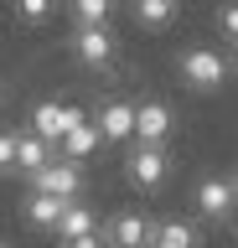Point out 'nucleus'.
I'll return each instance as SVG.
<instances>
[{
  "label": "nucleus",
  "instance_id": "f257e3e1",
  "mask_svg": "<svg viewBox=\"0 0 238 248\" xmlns=\"http://www.w3.org/2000/svg\"><path fill=\"white\" fill-rule=\"evenodd\" d=\"M176 67H181V83L197 88V93H218L228 83V57H222L218 46H187Z\"/></svg>",
  "mask_w": 238,
  "mask_h": 248
},
{
  "label": "nucleus",
  "instance_id": "dca6fc26",
  "mask_svg": "<svg viewBox=\"0 0 238 248\" xmlns=\"http://www.w3.org/2000/svg\"><path fill=\"white\" fill-rule=\"evenodd\" d=\"M67 11H73V21H78V26H109L114 0H67Z\"/></svg>",
  "mask_w": 238,
  "mask_h": 248
},
{
  "label": "nucleus",
  "instance_id": "1a4fd4ad",
  "mask_svg": "<svg viewBox=\"0 0 238 248\" xmlns=\"http://www.w3.org/2000/svg\"><path fill=\"white\" fill-rule=\"evenodd\" d=\"M94 129H98V140H109V145L135 140V104H129V98H109V104L98 108Z\"/></svg>",
  "mask_w": 238,
  "mask_h": 248
},
{
  "label": "nucleus",
  "instance_id": "4be33fe9",
  "mask_svg": "<svg viewBox=\"0 0 238 248\" xmlns=\"http://www.w3.org/2000/svg\"><path fill=\"white\" fill-rule=\"evenodd\" d=\"M233 186H238V176H233Z\"/></svg>",
  "mask_w": 238,
  "mask_h": 248
},
{
  "label": "nucleus",
  "instance_id": "6ab92c4d",
  "mask_svg": "<svg viewBox=\"0 0 238 248\" xmlns=\"http://www.w3.org/2000/svg\"><path fill=\"white\" fill-rule=\"evenodd\" d=\"M218 31H222V36H228V42L238 46V0H228V5L218 11Z\"/></svg>",
  "mask_w": 238,
  "mask_h": 248
},
{
  "label": "nucleus",
  "instance_id": "2eb2a0df",
  "mask_svg": "<svg viewBox=\"0 0 238 248\" xmlns=\"http://www.w3.org/2000/svg\"><path fill=\"white\" fill-rule=\"evenodd\" d=\"M129 11H135V26H145V31H166V26L176 21V0H135Z\"/></svg>",
  "mask_w": 238,
  "mask_h": 248
},
{
  "label": "nucleus",
  "instance_id": "20e7f679",
  "mask_svg": "<svg viewBox=\"0 0 238 248\" xmlns=\"http://www.w3.org/2000/svg\"><path fill=\"white\" fill-rule=\"evenodd\" d=\"M73 124H83V108H78V104H57V98H42V104L32 108V135H42L47 145H63V135L73 129Z\"/></svg>",
  "mask_w": 238,
  "mask_h": 248
},
{
  "label": "nucleus",
  "instance_id": "412c9836",
  "mask_svg": "<svg viewBox=\"0 0 238 248\" xmlns=\"http://www.w3.org/2000/svg\"><path fill=\"white\" fill-rule=\"evenodd\" d=\"M0 248H11V243H5V238H0Z\"/></svg>",
  "mask_w": 238,
  "mask_h": 248
},
{
  "label": "nucleus",
  "instance_id": "ddd939ff",
  "mask_svg": "<svg viewBox=\"0 0 238 248\" xmlns=\"http://www.w3.org/2000/svg\"><path fill=\"white\" fill-rule=\"evenodd\" d=\"M57 243H73V238H88V232H98V217H94V207H83V202H67V212H63V222H57Z\"/></svg>",
  "mask_w": 238,
  "mask_h": 248
},
{
  "label": "nucleus",
  "instance_id": "0eeeda50",
  "mask_svg": "<svg viewBox=\"0 0 238 248\" xmlns=\"http://www.w3.org/2000/svg\"><path fill=\"white\" fill-rule=\"evenodd\" d=\"M73 57H78L83 67L104 73V67L114 62V31L109 26H78L73 31Z\"/></svg>",
  "mask_w": 238,
  "mask_h": 248
},
{
  "label": "nucleus",
  "instance_id": "9d476101",
  "mask_svg": "<svg viewBox=\"0 0 238 248\" xmlns=\"http://www.w3.org/2000/svg\"><path fill=\"white\" fill-rule=\"evenodd\" d=\"M150 248H202V238H197L191 222L166 217V222H150Z\"/></svg>",
  "mask_w": 238,
  "mask_h": 248
},
{
  "label": "nucleus",
  "instance_id": "a211bd4d",
  "mask_svg": "<svg viewBox=\"0 0 238 248\" xmlns=\"http://www.w3.org/2000/svg\"><path fill=\"white\" fill-rule=\"evenodd\" d=\"M0 176H16V129H0Z\"/></svg>",
  "mask_w": 238,
  "mask_h": 248
},
{
  "label": "nucleus",
  "instance_id": "423d86ee",
  "mask_svg": "<svg viewBox=\"0 0 238 248\" xmlns=\"http://www.w3.org/2000/svg\"><path fill=\"white\" fill-rule=\"evenodd\" d=\"M233 207H238V186L228 181V176H202V181H197V212H202L207 222L233 217Z\"/></svg>",
  "mask_w": 238,
  "mask_h": 248
},
{
  "label": "nucleus",
  "instance_id": "7ed1b4c3",
  "mask_svg": "<svg viewBox=\"0 0 238 248\" xmlns=\"http://www.w3.org/2000/svg\"><path fill=\"white\" fill-rule=\"evenodd\" d=\"M32 191H47V197H63V202H83V166L78 160H63V155H52L42 170L26 176Z\"/></svg>",
  "mask_w": 238,
  "mask_h": 248
},
{
  "label": "nucleus",
  "instance_id": "4468645a",
  "mask_svg": "<svg viewBox=\"0 0 238 248\" xmlns=\"http://www.w3.org/2000/svg\"><path fill=\"white\" fill-rule=\"evenodd\" d=\"M98 145H104V140H98L94 119H83V124H73V129L63 135V160H78V166H83V160H88Z\"/></svg>",
  "mask_w": 238,
  "mask_h": 248
},
{
  "label": "nucleus",
  "instance_id": "f03ea898",
  "mask_svg": "<svg viewBox=\"0 0 238 248\" xmlns=\"http://www.w3.org/2000/svg\"><path fill=\"white\" fill-rule=\"evenodd\" d=\"M166 176H171V155H166V145H129V155H125V181L129 186L156 191V186H166Z\"/></svg>",
  "mask_w": 238,
  "mask_h": 248
},
{
  "label": "nucleus",
  "instance_id": "f3484780",
  "mask_svg": "<svg viewBox=\"0 0 238 248\" xmlns=\"http://www.w3.org/2000/svg\"><path fill=\"white\" fill-rule=\"evenodd\" d=\"M11 5H16L21 26H42V21H52V11H57V0H11Z\"/></svg>",
  "mask_w": 238,
  "mask_h": 248
},
{
  "label": "nucleus",
  "instance_id": "9b49d317",
  "mask_svg": "<svg viewBox=\"0 0 238 248\" xmlns=\"http://www.w3.org/2000/svg\"><path fill=\"white\" fill-rule=\"evenodd\" d=\"M63 212H67L63 197H47V191H32V197H26V222H32L36 232H52L63 222Z\"/></svg>",
  "mask_w": 238,
  "mask_h": 248
},
{
  "label": "nucleus",
  "instance_id": "6e6552de",
  "mask_svg": "<svg viewBox=\"0 0 238 248\" xmlns=\"http://www.w3.org/2000/svg\"><path fill=\"white\" fill-rule=\"evenodd\" d=\"M104 248H150V217L145 212H114L104 228Z\"/></svg>",
  "mask_w": 238,
  "mask_h": 248
},
{
  "label": "nucleus",
  "instance_id": "f8f14e48",
  "mask_svg": "<svg viewBox=\"0 0 238 248\" xmlns=\"http://www.w3.org/2000/svg\"><path fill=\"white\" fill-rule=\"evenodd\" d=\"M52 160V145L42 135H32V129H16V170L21 176H32V170H42Z\"/></svg>",
  "mask_w": 238,
  "mask_h": 248
},
{
  "label": "nucleus",
  "instance_id": "aec40b11",
  "mask_svg": "<svg viewBox=\"0 0 238 248\" xmlns=\"http://www.w3.org/2000/svg\"><path fill=\"white\" fill-rule=\"evenodd\" d=\"M63 248H104V238H98V232H88V238H73V243H63Z\"/></svg>",
  "mask_w": 238,
  "mask_h": 248
},
{
  "label": "nucleus",
  "instance_id": "39448f33",
  "mask_svg": "<svg viewBox=\"0 0 238 248\" xmlns=\"http://www.w3.org/2000/svg\"><path fill=\"white\" fill-rule=\"evenodd\" d=\"M176 129V114L160 98H145V104H135V145H166Z\"/></svg>",
  "mask_w": 238,
  "mask_h": 248
}]
</instances>
